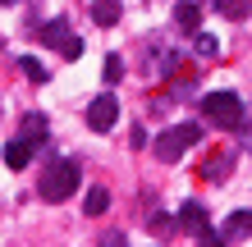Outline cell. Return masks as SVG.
<instances>
[{"instance_id": "6da1fadb", "label": "cell", "mask_w": 252, "mask_h": 247, "mask_svg": "<svg viewBox=\"0 0 252 247\" xmlns=\"http://www.w3.org/2000/svg\"><path fill=\"white\" fill-rule=\"evenodd\" d=\"M78 183H83V165L73 161V156H60V161H51L46 169H41L37 197L51 201V206H60V201H69L73 192H78Z\"/></svg>"}, {"instance_id": "7a4b0ae2", "label": "cell", "mask_w": 252, "mask_h": 247, "mask_svg": "<svg viewBox=\"0 0 252 247\" xmlns=\"http://www.w3.org/2000/svg\"><path fill=\"white\" fill-rule=\"evenodd\" d=\"M202 119L225 128V133H239L243 128V101L234 92H206L202 96Z\"/></svg>"}, {"instance_id": "3957f363", "label": "cell", "mask_w": 252, "mask_h": 247, "mask_svg": "<svg viewBox=\"0 0 252 247\" xmlns=\"http://www.w3.org/2000/svg\"><path fill=\"white\" fill-rule=\"evenodd\" d=\"M197 137H202V124H170L165 133H156V161H184V151L188 147H197Z\"/></svg>"}, {"instance_id": "277c9868", "label": "cell", "mask_w": 252, "mask_h": 247, "mask_svg": "<svg viewBox=\"0 0 252 247\" xmlns=\"http://www.w3.org/2000/svg\"><path fill=\"white\" fill-rule=\"evenodd\" d=\"M115 124H120V96L115 92L92 96V106H87V128H92V133H110Z\"/></svg>"}, {"instance_id": "5b68a950", "label": "cell", "mask_w": 252, "mask_h": 247, "mask_svg": "<svg viewBox=\"0 0 252 247\" xmlns=\"http://www.w3.org/2000/svg\"><path fill=\"white\" fill-rule=\"evenodd\" d=\"M37 151H41L37 142H28V137L19 133V137H14L9 147H5V165H9V169H28V161H32Z\"/></svg>"}, {"instance_id": "8992f818", "label": "cell", "mask_w": 252, "mask_h": 247, "mask_svg": "<svg viewBox=\"0 0 252 247\" xmlns=\"http://www.w3.org/2000/svg\"><path fill=\"white\" fill-rule=\"evenodd\" d=\"M229 174H234V156H225V151L206 156V165H202V179H206V183H225Z\"/></svg>"}, {"instance_id": "52a82bcc", "label": "cell", "mask_w": 252, "mask_h": 247, "mask_svg": "<svg viewBox=\"0 0 252 247\" xmlns=\"http://www.w3.org/2000/svg\"><path fill=\"white\" fill-rule=\"evenodd\" d=\"M41 41H46V51H60V55H64V46L73 41V32H69L64 19H51L46 27H41Z\"/></svg>"}, {"instance_id": "ba28073f", "label": "cell", "mask_w": 252, "mask_h": 247, "mask_svg": "<svg viewBox=\"0 0 252 247\" xmlns=\"http://www.w3.org/2000/svg\"><path fill=\"white\" fill-rule=\"evenodd\" d=\"M174 27H184V32H197L202 27V5L197 0H179L174 5Z\"/></svg>"}, {"instance_id": "9c48e42d", "label": "cell", "mask_w": 252, "mask_h": 247, "mask_svg": "<svg viewBox=\"0 0 252 247\" xmlns=\"http://www.w3.org/2000/svg\"><path fill=\"white\" fill-rule=\"evenodd\" d=\"M120 14H124L120 0H92V23L96 27H115V23H120Z\"/></svg>"}, {"instance_id": "30bf717a", "label": "cell", "mask_w": 252, "mask_h": 247, "mask_svg": "<svg viewBox=\"0 0 252 247\" xmlns=\"http://www.w3.org/2000/svg\"><path fill=\"white\" fill-rule=\"evenodd\" d=\"M179 229H188V234H202L206 229V206L202 201H188V206L179 211Z\"/></svg>"}, {"instance_id": "8fae6325", "label": "cell", "mask_w": 252, "mask_h": 247, "mask_svg": "<svg viewBox=\"0 0 252 247\" xmlns=\"http://www.w3.org/2000/svg\"><path fill=\"white\" fill-rule=\"evenodd\" d=\"M225 238L239 243V238H252V211H234L225 220Z\"/></svg>"}, {"instance_id": "7c38bea8", "label": "cell", "mask_w": 252, "mask_h": 247, "mask_svg": "<svg viewBox=\"0 0 252 247\" xmlns=\"http://www.w3.org/2000/svg\"><path fill=\"white\" fill-rule=\"evenodd\" d=\"M211 5H216L220 19H229V23H239V19L252 14V0H211Z\"/></svg>"}, {"instance_id": "4fadbf2b", "label": "cell", "mask_w": 252, "mask_h": 247, "mask_svg": "<svg viewBox=\"0 0 252 247\" xmlns=\"http://www.w3.org/2000/svg\"><path fill=\"white\" fill-rule=\"evenodd\" d=\"M19 133H23L28 142H37V147H46V119H41V114H28Z\"/></svg>"}, {"instance_id": "5bb4252c", "label": "cell", "mask_w": 252, "mask_h": 247, "mask_svg": "<svg viewBox=\"0 0 252 247\" xmlns=\"http://www.w3.org/2000/svg\"><path fill=\"white\" fill-rule=\"evenodd\" d=\"M83 211H87V215H106V211H110V192H106V188H92L87 201H83Z\"/></svg>"}, {"instance_id": "9a60e30c", "label": "cell", "mask_w": 252, "mask_h": 247, "mask_svg": "<svg viewBox=\"0 0 252 247\" xmlns=\"http://www.w3.org/2000/svg\"><path fill=\"white\" fill-rule=\"evenodd\" d=\"M19 69H23V74L32 78V82H46V69H41V60H32V55H23V60H19Z\"/></svg>"}, {"instance_id": "2e32d148", "label": "cell", "mask_w": 252, "mask_h": 247, "mask_svg": "<svg viewBox=\"0 0 252 247\" xmlns=\"http://www.w3.org/2000/svg\"><path fill=\"white\" fill-rule=\"evenodd\" d=\"M197 55L216 60V55H220V41H216V37H206V32H197Z\"/></svg>"}, {"instance_id": "e0dca14e", "label": "cell", "mask_w": 252, "mask_h": 247, "mask_svg": "<svg viewBox=\"0 0 252 247\" xmlns=\"http://www.w3.org/2000/svg\"><path fill=\"white\" fill-rule=\"evenodd\" d=\"M124 78V60L120 55H106V82H120Z\"/></svg>"}, {"instance_id": "ac0fdd59", "label": "cell", "mask_w": 252, "mask_h": 247, "mask_svg": "<svg viewBox=\"0 0 252 247\" xmlns=\"http://www.w3.org/2000/svg\"><path fill=\"white\" fill-rule=\"evenodd\" d=\"M78 55H83V41H78V37H73V41H69V46H64V60H78Z\"/></svg>"}, {"instance_id": "d6986e66", "label": "cell", "mask_w": 252, "mask_h": 247, "mask_svg": "<svg viewBox=\"0 0 252 247\" xmlns=\"http://www.w3.org/2000/svg\"><path fill=\"white\" fill-rule=\"evenodd\" d=\"M0 5H14V0H0Z\"/></svg>"}]
</instances>
